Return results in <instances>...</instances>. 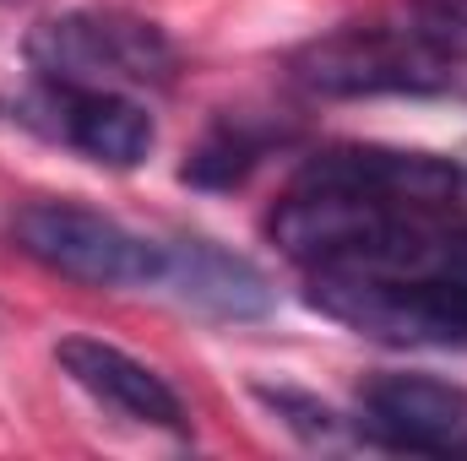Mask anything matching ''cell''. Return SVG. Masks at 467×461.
Listing matches in <instances>:
<instances>
[{
  "label": "cell",
  "mask_w": 467,
  "mask_h": 461,
  "mask_svg": "<svg viewBox=\"0 0 467 461\" xmlns=\"http://www.w3.org/2000/svg\"><path fill=\"white\" fill-rule=\"evenodd\" d=\"M55 364L93 402L115 407L119 418H130V424H147V429H163V435H185L191 429V413H185L180 391L158 369L130 358L125 347L99 343V337H66V343H55Z\"/></svg>",
  "instance_id": "52a82bcc"
},
{
  "label": "cell",
  "mask_w": 467,
  "mask_h": 461,
  "mask_svg": "<svg viewBox=\"0 0 467 461\" xmlns=\"http://www.w3.org/2000/svg\"><path fill=\"white\" fill-rule=\"evenodd\" d=\"M11 119L49 141L77 147L82 158H93L104 169H136L158 141L152 115L130 93L71 87V82H49V77H38L33 87H22L11 98Z\"/></svg>",
  "instance_id": "5b68a950"
},
{
  "label": "cell",
  "mask_w": 467,
  "mask_h": 461,
  "mask_svg": "<svg viewBox=\"0 0 467 461\" xmlns=\"http://www.w3.org/2000/svg\"><path fill=\"white\" fill-rule=\"evenodd\" d=\"M158 293H169L174 304L213 315V321H261L272 310V282L255 261L234 255L213 239H180L163 244V277Z\"/></svg>",
  "instance_id": "ba28073f"
},
{
  "label": "cell",
  "mask_w": 467,
  "mask_h": 461,
  "mask_svg": "<svg viewBox=\"0 0 467 461\" xmlns=\"http://www.w3.org/2000/svg\"><path fill=\"white\" fill-rule=\"evenodd\" d=\"M321 315L391 347H467V223L457 212L402 218L358 250L310 266Z\"/></svg>",
  "instance_id": "6da1fadb"
},
{
  "label": "cell",
  "mask_w": 467,
  "mask_h": 461,
  "mask_svg": "<svg viewBox=\"0 0 467 461\" xmlns=\"http://www.w3.org/2000/svg\"><path fill=\"white\" fill-rule=\"evenodd\" d=\"M288 130L283 125H255V119H218L207 130V141L191 152L185 163V179L191 185H207V190H229L239 185L272 147H283Z\"/></svg>",
  "instance_id": "9c48e42d"
},
{
  "label": "cell",
  "mask_w": 467,
  "mask_h": 461,
  "mask_svg": "<svg viewBox=\"0 0 467 461\" xmlns=\"http://www.w3.org/2000/svg\"><path fill=\"white\" fill-rule=\"evenodd\" d=\"M16 244L88 288H158L163 277V244L141 239L125 223L77 207V201H33L16 212Z\"/></svg>",
  "instance_id": "277c9868"
},
{
  "label": "cell",
  "mask_w": 467,
  "mask_h": 461,
  "mask_svg": "<svg viewBox=\"0 0 467 461\" xmlns=\"http://www.w3.org/2000/svg\"><path fill=\"white\" fill-rule=\"evenodd\" d=\"M451 55H441L413 22H353L310 38L294 55V82L316 98H380V93H441L451 87Z\"/></svg>",
  "instance_id": "3957f363"
},
{
  "label": "cell",
  "mask_w": 467,
  "mask_h": 461,
  "mask_svg": "<svg viewBox=\"0 0 467 461\" xmlns=\"http://www.w3.org/2000/svg\"><path fill=\"white\" fill-rule=\"evenodd\" d=\"M408 22L451 60L467 55V0H408Z\"/></svg>",
  "instance_id": "30bf717a"
},
{
  "label": "cell",
  "mask_w": 467,
  "mask_h": 461,
  "mask_svg": "<svg viewBox=\"0 0 467 461\" xmlns=\"http://www.w3.org/2000/svg\"><path fill=\"white\" fill-rule=\"evenodd\" d=\"M261 402L277 407L305 440H337V435H343V418H337L327 402H310V396H299V391H261Z\"/></svg>",
  "instance_id": "8fae6325"
},
{
  "label": "cell",
  "mask_w": 467,
  "mask_h": 461,
  "mask_svg": "<svg viewBox=\"0 0 467 461\" xmlns=\"http://www.w3.org/2000/svg\"><path fill=\"white\" fill-rule=\"evenodd\" d=\"M27 66L49 82L71 87H169L180 71V55L169 33L130 11H66L27 33Z\"/></svg>",
  "instance_id": "7a4b0ae2"
},
{
  "label": "cell",
  "mask_w": 467,
  "mask_h": 461,
  "mask_svg": "<svg viewBox=\"0 0 467 461\" xmlns=\"http://www.w3.org/2000/svg\"><path fill=\"white\" fill-rule=\"evenodd\" d=\"M358 435L380 451L457 456L467 451V391L435 374H380L358 396Z\"/></svg>",
  "instance_id": "8992f818"
}]
</instances>
